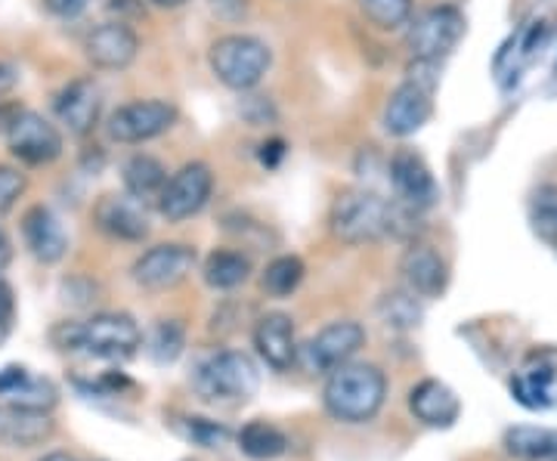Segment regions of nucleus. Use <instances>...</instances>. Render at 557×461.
I'll return each mask as SVG.
<instances>
[{
    "instance_id": "nucleus-1",
    "label": "nucleus",
    "mask_w": 557,
    "mask_h": 461,
    "mask_svg": "<svg viewBox=\"0 0 557 461\" xmlns=\"http://www.w3.org/2000/svg\"><path fill=\"white\" fill-rule=\"evenodd\" d=\"M387 397V378L379 365L369 362H344L329 372L322 400L332 419L347 424L372 422Z\"/></svg>"
},
{
    "instance_id": "nucleus-26",
    "label": "nucleus",
    "mask_w": 557,
    "mask_h": 461,
    "mask_svg": "<svg viewBox=\"0 0 557 461\" xmlns=\"http://www.w3.org/2000/svg\"><path fill=\"white\" fill-rule=\"evenodd\" d=\"M239 449L255 461H273L288 452V437L270 422H251L239 431Z\"/></svg>"
},
{
    "instance_id": "nucleus-31",
    "label": "nucleus",
    "mask_w": 557,
    "mask_h": 461,
    "mask_svg": "<svg viewBox=\"0 0 557 461\" xmlns=\"http://www.w3.org/2000/svg\"><path fill=\"white\" fill-rule=\"evenodd\" d=\"M381 316L387 325L394 328H412L421 320V307H418L416 295L412 291H394L381 301Z\"/></svg>"
},
{
    "instance_id": "nucleus-2",
    "label": "nucleus",
    "mask_w": 557,
    "mask_h": 461,
    "mask_svg": "<svg viewBox=\"0 0 557 461\" xmlns=\"http://www.w3.org/2000/svg\"><path fill=\"white\" fill-rule=\"evenodd\" d=\"M60 350L97 357V360H127L143 344L139 325L127 313H100L84 322H62L53 332Z\"/></svg>"
},
{
    "instance_id": "nucleus-14",
    "label": "nucleus",
    "mask_w": 557,
    "mask_h": 461,
    "mask_svg": "<svg viewBox=\"0 0 557 461\" xmlns=\"http://www.w3.org/2000/svg\"><path fill=\"white\" fill-rule=\"evenodd\" d=\"M399 276L406 282V291H412L416 298H440L449 285V266L443 261V254L434 251L424 241H412L406 248V254L399 258Z\"/></svg>"
},
{
    "instance_id": "nucleus-40",
    "label": "nucleus",
    "mask_w": 557,
    "mask_h": 461,
    "mask_svg": "<svg viewBox=\"0 0 557 461\" xmlns=\"http://www.w3.org/2000/svg\"><path fill=\"white\" fill-rule=\"evenodd\" d=\"M16 115H20V105L0 100V134H7V127L13 124V119H16Z\"/></svg>"
},
{
    "instance_id": "nucleus-24",
    "label": "nucleus",
    "mask_w": 557,
    "mask_h": 461,
    "mask_svg": "<svg viewBox=\"0 0 557 461\" xmlns=\"http://www.w3.org/2000/svg\"><path fill=\"white\" fill-rule=\"evenodd\" d=\"M121 180H124V192L137 201H159L161 189L168 183V167L161 164L156 155L137 152L124 161L121 167Z\"/></svg>"
},
{
    "instance_id": "nucleus-23",
    "label": "nucleus",
    "mask_w": 557,
    "mask_h": 461,
    "mask_svg": "<svg viewBox=\"0 0 557 461\" xmlns=\"http://www.w3.org/2000/svg\"><path fill=\"white\" fill-rule=\"evenodd\" d=\"M557 369L552 360H533L511 378V394L523 409H548L555 402Z\"/></svg>"
},
{
    "instance_id": "nucleus-19",
    "label": "nucleus",
    "mask_w": 557,
    "mask_h": 461,
    "mask_svg": "<svg viewBox=\"0 0 557 461\" xmlns=\"http://www.w3.org/2000/svg\"><path fill=\"white\" fill-rule=\"evenodd\" d=\"M255 347L260 360L270 369L285 372L298 362V341H295V322L285 313H267L255 328Z\"/></svg>"
},
{
    "instance_id": "nucleus-36",
    "label": "nucleus",
    "mask_w": 557,
    "mask_h": 461,
    "mask_svg": "<svg viewBox=\"0 0 557 461\" xmlns=\"http://www.w3.org/2000/svg\"><path fill=\"white\" fill-rule=\"evenodd\" d=\"M208 7L223 22H239L248 13V0H208Z\"/></svg>"
},
{
    "instance_id": "nucleus-13",
    "label": "nucleus",
    "mask_w": 557,
    "mask_h": 461,
    "mask_svg": "<svg viewBox=\"0 0 557 461\" xmlns=\"http://www.w3.org/2000/svg\"><path fill=\"white\" fill-rule=\"evenodd\" d=\"M84 53H87V60H90L94 68L121 72V68H127L131 62L137 60V32L127 22H102L84 40Z\"/></svg>"
},
{
    "instance_id": "nucleus-38",
    "label": "nucleus",
    "mask_w": 557,
    "mask_h": 461,
    "mask_svg": "<svg viewBox=\"0 0 557 461\" xmlns=\"http://www.w3.org/2000/svg\"><path fill=\"white\" fill-rule=\"evenodd\" d=\"M87 3H90V0H50V10L65 16V20H72V16H78V13L87 10Z\"/></svg>"
},
{
    "instance_id": "nucleus-20",
    "label": "nucleus",
    "mask_w": 557,
    "mask_h": 461,
    "mask_svg": "<svg viewBox=\"0 0 557 461\" xmlns=\"http://www.w3.org/2000/svg\"><path fill=\"white\" fill-rule=\"evenodd\" d=\"M22 236H25L28 251H32L40 263H57L65 258L69 236H65V229H62L60 217H57L50 208H44V204L28 208L25 217H22Z\"/></svg>"
},
{
    "instance_id": "nucleus-35",
    "label": "nucleus",
    "mask_w": 557,
    "mask_h": 461,
    "mask_svg": "<svg viewBox=\"0 0 557 461\" xmlns=\"http://www.w3.org/2000/svg\"><path fill=\"white\" fill-rule=\"evenodd\" d=\"M13 320H16V298H13V288L0 279V344L10 338Z\"/></svg>"
},
{
    "instance_id": "nucleus-37",
    "label": "nucleus",
    "mask_w": 557,
    "mask_h": 461,
    "mask_svg": "<svg viewBox=\"0 0 557 461\" xmlns=\"http://www.w3.org/2000/svg\"><path fill=\"white\" fill-rule=\"evenodd\" d=\"M282 159H285V142L282 140H267L260 146V161H263L267 167H276Z\"/></svg>"
},
{
    "instance_id": "nucleus-43",
    "label": "nucleus",
    "mask_w": 557,
    "mask_h": 461,
    "mask_svg": "<svg viewBox=\"0 0 557 461\" xmlns=\"http://www.w3.org/2000/svg\"><path fill=\"white\" fill-rule=\"evenodd\" d=\"M149 3H156V7H161V10H177V7H183L186 0H149Z\"/></svg>"
},
{
    "instance_id": "nucleus-5",
    "label": "nucleus",
    "mask_w": 557,
    "mask_h": 461,
    "mask_svg": "<svg viewBox=\"0 0 557 461\" xmlns=\"http://www.w3.org/2000/svg\"><path fill=\"white\" fill-rule=\"evenodd\" d=\"M258 365L236 350L211 353L193 372V387L211 402H245L258 394Z\"/></svg>"
},
{
    "instance_id": "nucleus-11",
    "label": "nucleus",
    "mask_w": 557,
    "mask_h": 461,
    "mask_svg": "<svg viewBox=\"0 0 557 461\" xmlns=\"http://www.w3.org/2000/svg\"><path fill=\"white\" fill-rule=\"evenodd\" d=\"M366 344V328L354 320L332 322L319 332L317 338H310L304 347V365L307 372L317 375H329L332 369H338L344 362H350L357 357V350Z\"/></svg>"
},
{
    "instance_id": "nucleus-39",
    "label": "nucleus",
    "mask_w": 557,
    "mask_h": 461,
    "mask_svg": "<svg viewBox=\"0 0 557 461\" xmlns=\"http://www.w3.org/2000/svg\"><path fill=\"white\" fill-rule=\"evenodd\" d=\"M16 84H20V72H16V65L0 62V97H3V94H10Z\"/></svg>"
},
{
    "instance_id": "nucleus-21",
    "label": "nucleus",
    "mask_w": 557,
    "mask_h": 461,
    "mask_svg": "<svg viewBox=\"0 0 557 461\" xmlns=\"http://www.w3.org/2000/svg\"><path fill=\"white\" fill-rule=\"evenodd\" d=\"M409 409H412L418 422L428 424V427H437V431L453 427L458 422V415H461V402H458L456 390L437 382V378H428V382L412 387Z\"/></svg>"
},
{
    "instance_id": "nucleus-18",
    "label": "nucleus",
    "mask_w": 557,
    "mask_h": 461,
    "mask_svg": "<svg viewBox=\"0 0 557 461\" xmlns=\"http://www.w3.org/2000/svg\"><path fill=\"white\" fill-rule=\"evenodd\" d=\"M53 434V419L50 412L40 409H25L13 402H0V446L10 449H32L50 440Z\"/></svg>"
},
{
    "instance_id": "nucleus-29",
    "label": "nucleus",
    "mask_w": 557,
    "mask_h": 461,
    "mask_svg": "<svg viewBox=\"0 0 557 461\" xmlns=\"http://www.w3.org/2000/svg\"><path fill=\"white\" fill-rule=\"evenodd\" d=\"M357 7L381 32H397L412 22V0H357Z\"/></svg>"
},
{
    "instance_id": "nucleus-33",
    "label": "nucleus",
    "mask_w": 557,
    "mask_h": 461,
    "mask_svg": "<svg viewBox=\"0 0 557 461\" xmlns=\"http://www.w3.org/2000/svg\"><path fill=\"white\" fill-rule=\"evenodd\" d=\"M25 186H28V180H25V174H22L20 167L0 164V214L13 211V204L22 199Z\"/></svg>"
},
{
    "instance_id": "nucleus-10",
    "label": "nucleus",
    "mask_w": 557,
    "mask_h": 461,
    "mask_svg": "<svg viewBox=\"0 0 557 461\" xmlns=\"http://www.w3.org/2000/svg\"><path fill=\"white\" fill-rule=\"evenodd\" d=\"M7 146L20 161L40 167L62 155V134L38 112L20 109V115L7 127Z\"/></svg>"
},
{
    "instance_id": "nucleus-22",
    "label": "nucleus",
    "mask_w": 557,
    "mask_h": 461,
    "mask_svg": "<svg viewBox=\"0 0 557 461\" xmlns=\"http://www.w3.org/2000/svg\"><path fill=\"white\" fill-rule=\"evenodd\" d=\"M0 397H3V402H13V406L50 412L57 406V387L47 378L32 375L22 365H7V369H0Z\"/></svg>"
},
{
    "instance_id": "nucleus-45",
    "label": "nucleus",
    "mask_w": 557,
    "mask_h": 461,
    "mask_svg": "<svg viewBox=\"0 0 557 461\" xmlns=\"http://www.w3.org/2000/svg\"><path fill=\"white\" fill-rule=\"evenodd\" d=\"M555 461H557V459H555Z\"/></svg>"
},
{
    "instance_id": "nucleus-12",
    "label": "nucleus",
    "mask_w": 557,
    "mask_h": 461,
    "mask_svg": "<svg viewBox=\"0 0 557 461\" xmlns=\"http://www.w3.org/2000/svg\"><path fill=\"white\" fill-rule=\"evenodd\" d=\"M387 177H391V186L397 192V201H403V204H409L416 211H428V208L437 204V180H434V174L424 164V159L412 149L394 152V159L387 164Z\"/></svg>"
},
{
    "instance_id": "nucleus-8",
    "label": "nucleus",
    "mask_w": 557,
    "mask_h": 461,
    "mask_svg": "<svg viewBox=\"0 0 557 461\" xmlns=\"http://www.w3.org/2000/svg\"><path fill=\"white\" fill-rule=\"evenodd\" d=\"M180 112L174 102L168 100H134L119 105L109 121L106 130L115 142L124 146H139V142L159 140L164 137L174 124H177Z\"/></svg>"
},
{
    "instance_id": "nucleus-25",
    "label": "nucleus",
    "mask_w": 557,
    "mask_h": 461,
    "mask_svg": "<svg viewBox=\"0 0 557 461\" xmlns=\"http://www.w3.org/2000/svg\"><path fill=\"white\" fill-rule=\"evenodd\" d=\"M505 449H508V456L520 461L557 459V431L555 427H530V424L508 427Z\"/></svg>"
},
{
    "instance_id": "nucleus-6",
    "label": "nucleus",
    "mask_w": 557,
    "mask_h": 461,
    "mask_svg": "<svg viewBox=\"0 0 557 461\" xmlns=\"http://www.w3.org/2000/svg\"><path fill=\"white\" fill-rule=\"evenodd\" d=\"M465 28H468V22L458 7H449V3L431 7L421 16H416V22H409L406 50L418 62H440L456 50L458 40L465 38Z\"/></svg>"
},
{
    "instance_id": "nucleus-3",
    "label": "nucleus",
    "mask_w": 557,
    "mask_h": 461,
    "mask_svg": "<svg viewBox=\"0 0 557 461\" xmlns=\"http://www.w3.org/2000/svg\"><path fill=\"white\" fill-rule=\"evenodd\" d=\"M208 62H211L214 78L223 87H230L236 94H245V90H255L263 80V75L270 72L273 53L255 35H223V38L211 43Z\"/></svg>"
},
{
    "instance_id": "nucleus-4",
    "label": "nucleus",
    "mask_w": 557,
    "mask_h": 461,
    "mask_svg": "<svg viewBox=\"0 0 557 461\" xmlns=\"http://www.w3.org/2000/svg\"><path fill=\"white\" fill-rule=\"evenodd\" d=\"M391 208H394V201L381 199L379 192L347 189L332 204L329 226H332L335 239L347 241V245H369V241L391 236Z\"/></svg>"
},
{
    "instance_id": "nucleus-44",
    "label": "nucleus",
    "mask_w": 557,
    "mask_h": 461,
    "mask_svg": "<svg viewBox=\"0 0 557 461\" xmlns=\"http://www.w3.org/2000/svg\"><path fill=\"white\" fill-rule=\"evenodd\" d=\"M40 461H75L72 456H62V452H53V456H47V459H40Z\"/></svg>"
},
{
    "instance_id": "nucleus-28",
    "label": "nucleus",
    "mask_w": 557,
    "mask_h": 461,
    "mask_svg": "<svg viewBox=\"0 0 557 461\" xmlns=\"http://www.w3.org/2000/svg\"><path fill=\"white\" fill-rule=\"evenodd\" d=\"M304 276H307V266H304L298 254H282V258H273V261L267 263V270L260 276V285L273 298H288V295L298 291Z\"/></svg>"
},
{
    "instance_id": "nucleus-34",
    "label": "nucleus",
    "mask_w": 557,
    "mask_h": 461,
    "mask_svg": "<svg viewBox=\"0 0 557 461\" xmlns=\"http://www.w3.org/2000/svg\"><path fill=\"white\" fill-rule=\"evenodd\" d=\"M186 437L189 440H196L199 446H208V449H214L220 443L226 440L230 434H226V427H220L214 422H205V419H186Z\"/></svg>"
},
{
    "instance_id": "nucleus-42",
    "label": "nucleus",
    "mask_w": 557,
    "mask_h": 461,
    "mask_svg": "<svg viewBox=\"0 0 557 461\" xmlns=\"http://www.w3.org/2000/svg\"><path fill=\"white\" fill-rule=\"evenodd\" d=\"M109 7H112L115 13H119V10H134V13H139V10H143L137 0H112Z\"/></svg>"
},
{
    "instance_id": "nucleus-27",
    "label": "nucleus",
    "mask_w": 557,
    "mask_h": 461,
    "mask_svg": "<svg viewBox=\"0 0 557 461\" xmlns=\"http://www.w3.org/2000/svg\"><path fill=\"white\" fill-rule=\"evenodd\" d=\"M248 276H251V261L242 251H214L205 261V282L218 291L239 288Z\"/></svg>"
},
{
    "instance_id": "nucleus-15",
    "label": "nucleus",
    "mask_w": 557,
    "mask_h": 461,
    "mask_svg": "<svg viewBox=\"0 0 557 461\" xmlns=\"http://www.w3.org/2000/svg\"><path fill=\"white\" fill-rule=\"evenodd\" d=\"M434 115V90L416 80L399 84L384 105V130L391 137H412Z\"/></svg>"
},
{
    "instance_id": "nucleus-17",
    "label": "nucleus",
    "mask_w": 557,
    "mask_h": 461,
    "mask_svg": "<svg viewBox=\"0 0 557 461\" xmlns=\"http://www.w3.org/2000/svg\"><path fill=\"white\" fill-rule=\"evenodd\" d=\"M94 221L106 236L119 241H143L149 236V221L143 201L124 196H102L94 208Z\"/></svg>"
},
{
    "instance_id": "nucleus-7",
    "label": "nucleus",
    "mask_w": 557,
    "mask_h": 461,
    "mask_svg": "<svg viewBox=\"0 0 557 461\" xmlns=\"http://www.w3.org/2000/svg\"><path fill=\"white\" fill-rule=\"evenodd\" d=\"M214 192V171L205 161H189L177 167L159 196V214L168 223H183L205 211Z\"/></svg>"
},
{
    "instance_id": "nucleus-41",
    "label": "nucleus",
    "mask_w": 557,
    "mask_h": 461,
    "mask_svg": "<svg viewBox=\"0 0 557 461\" xmlns=\"http://www.w3.org/2000/svg\"><path fill=\"white\" fill-rule=\"evenodd\" d=\"M10 261H13V245H10V239H7V233L0 229V273L10 266Z\"/></svg>"
},
{
    "instance_id": "nucleus-9",
    "label": "nucleus",
    "mask_w": 557,
    "mask_h": 461,
    "mask_svg": "<svg viewBox=\"0 0 557 461\" xmlns=\"http://www.w3.org/2000/svg\"><path fill=\"white\" fill-rule=\"evenodd\" d=\"M196 248L183 245V241H168L156 245L149 251H143L134 263V282L149 288V291H168L177 288L180 282L189 279V273L196 270Z\"/></svg>"
},
{
    "instance_id": "nucleus-30",
    "label": "nucleus",
    "mask_w": 557,
    "mask_h": 461,
    "mask_svg": "<svg viewBox=\"0 0 557 461\" xmlns=\"http://www.w3.org/2000/svg\"><path fill=\"white\" fill-rule=\"evenodd\" d=\"M530 223H533V233L542 241H552L557 245V186H539L530 199Z\"/></svg>"
},
{
    "instance_id": "nucleus-32",
    "label": "nucleus",
    "mask_w": 557,
    "mask_h": 461,
    "mask_svg": "<svg viewBox=\"0 0 557 461\" xmlns=\"http://www.w3.org/2000/svg\"><path fill=\"white\" fill-rule=\"evenodd\" d=\"M149 353H152V360L161 362V365H168V362L177 360L180 353H183V328H180L177 322L164 320L152 328Z\"/></svg>"
},
{
    "instance_id": "nucleus-16",
    "label": "nucleus",
    "mask_w": 557,
    "mask_h": 461,
    "mask_svg": "<svg viewBox=\"0 0 557 461\" xmlns=\"http://www.w3.org/2000/svg\"><path fill=\"white\" fill-rule=\"evenodd\" d=\"M102 115V94L100 87L94 84V78L72 80L69 87H62V94L57 97V119L78 137H87Z\"/></svg>"
}]
</instances>
